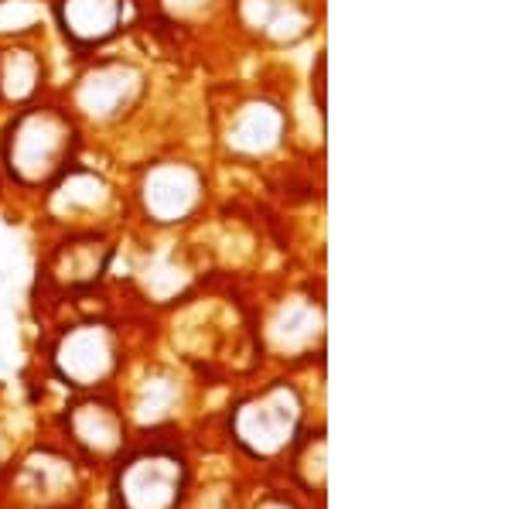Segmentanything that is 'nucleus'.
<instances>
[{
	"mask_svg": "<svg viewBox=\"0 0 512 509\" xmlns=\"http://www.w3.org/2000/svg\"><path fill=\"white\" fill-rule=\"evenodd\" d=\"M79 123L69 110L48 103H28L18 110L4 134V164L24 188L62 182L76 164Z\"/></svg>",
	"mask_w": 512,
	"mask_h": 509,
	"instance_id": "obj_1",
	"label": "nucleus"
},
{
	"mask_svg": "<svg viewBox=\"0 0 512 509\" xmlns=\"http://www.w3.org/2000/svg\"><path fill=\"white\" fill-rule=\"evenodd\" d=\"M140 96H144V76L130 62H99L89 72H82L72 89L76 113L96 123L127 117L140 103Z\"/></svg>",
	"mask_w": 512,
	"mask_h": 509,
	"instance_id": "obj_2",
	"label": "nucleus"
},
{
	"mask_svg": "<svg viewBox=\"0 0 512 509\" xmlns=\"http://www.w3.org/2000/svg\"><path fill=\"white\" fill-rule=\"evenodd\" d=\"M55 21L76 48H103L127 28L130 0H55Z\"/></svg>",
	"mask_w": 512,
	"mask_h": 509,
	"instance_id": "obj_3",
	"label": "nucleus"
},
{
	"mask_svg": "<svg viewBox=\"0 0 512 509\" xmlns=\"http://www.w3.org/2000/svg\"><path fill=\"white\" fill-rule=\"evenodd\" d=\"M205 192V182L198 168L185 161H164L154 171H147L144 205L158 223H178L188 212L198 209Z\"/></svg>",
	"mask_w": 512,
	"mask_h": 509,
	"instance_id": "obj_4",
	"label": "nucleus"
},
{
	"mask_svg": "<svg viewBox=\"0 0 512 509\" xmlns=\"http://www.w3.org/2000/svg\"><path fill=\"white\" fill-rule=\"evenodd\" d=\"M45 86V55L31 45L0 48V100L14 106L35 103Z\"/></svg>",
	"mask_w": 512,
	"mask_h": 509,
	"instance_id": "obj_5",
	"label": "nucleus"
},
{
	"mask_svg": "<svg viewBox=\"0 0 512 509\" xmlns=\"http://www.w3.org/2000/svg\"><path fill=\"white\" fill-rule=\"evenodd\" d=\"M243 18L267 38H297L301 35L304 7L297 0H243Z\"/></svg>",
	"mask_w": 512,
	"mask_h": 509,
	"instance_id": "obj_6",
	"label": "nucleus"
},
{
	"mask_svg": "<svg viewBox=\"0 0 512 509\" xmlns=\"http://www.w3.org/2000/svg\"><path fill=\"white\" fill-rule=\"evenodd\" d=\"M280 120L277 106H267V103H253V106H243L239 113L236 127L229 130V141H233L239 151H270L277 141H280Z\"/></svg>",
	"mask_w": 512,
	"mask_h": 509,
	"instance_id": "obj_7",
	"label": "nucleus"
},
{
	"mask_svg": "<svg viewBox=\"0 0 512 509\" xmlns=\"http://www.w3.org/2000/svg\"><path fill=\"white\" fill-rule=\"evenodd\" d=\"M164 7H171L175 14H192V11L209 7V0H164Z\"/></svg>",
	"mask_w": 512,
	"mask_h": 509,
	"instance_id": "obj_8",
	"label": "nucleus"
}]
</instances>
